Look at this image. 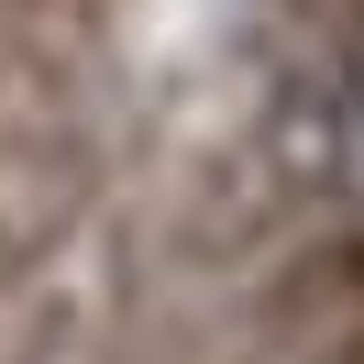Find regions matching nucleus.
I'll return each instance as SVG.
<instances>
[{
    "mask_svg": "<svg viewBox=\"0 0 364 364\" xmlns=\"http://www.w3.org/2000/svg\"><path fill=\"white\" fill-rule=\"evenodd\" d=\"M320 177L364 210V45L342 55V77H331V155H320Z\"/></svg>",
    "mask_w": 364,
    "mask_h": 364,
    "instance_id": "obj_1",
    "label": "nucleus"
}]
</instances>
